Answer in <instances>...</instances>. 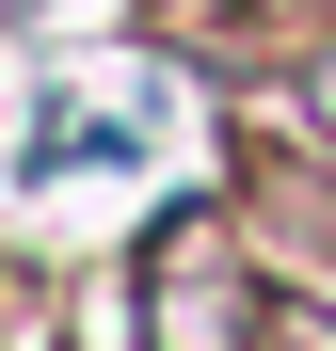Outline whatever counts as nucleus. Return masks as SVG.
<instances>
[{
  "instance_id": "1",
  "label": "nucleus",
  "mask_w": 336,
  "mask_h": 351,
  "mask_svg": "<svg viewBox=\"0 0 336 351\" xmlns=\"http://www.w3.org/2000/svg\"><path fill=\"white\" fill-rule=\"evenodd\" d=\"M240 271H224V223L208 208H177V223H160V256H144V335L160 351H240Z\"/></svg>"
},
{
  "instance_id": "2",
  "label": "nucleus",
  "mask_w": 336,
  "mask_h": 351,
  "mask_svg": "<svg viewBox=\"0 0 336 351\" xmlns=\"http://www.w3.org/2000/svg\"><path fill=\"white\" fill-rule=\"evenodd\" d=\"M320 112H336V64H320Z\"/></svg>"
}]
</instances>
